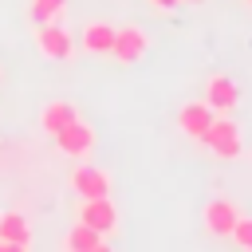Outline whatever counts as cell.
<instances>
[{
    "mask_svg": "<svg viewBox=\"0 0 252 252\" xmlns=\"http://www.w3.org/2000/svg\"><path fill=\"white\" fill-rule=\"evenodd\" d=\"M244 4H252V0H244Z\"/></svg>",
    "mask_w": 252,
    "mask_h": 252,
    "instance_id": "obj_18",
    "label": "cell"
},
{
    "mask_svg": "<svg viewBox=\"0 0 252 252\" xmlns=\"http://www.w3.org/2000/svg\"><path fill=\"white\" fill-rule=\"evenodd\" d=\"M150 4H154V8H161V12H165V8H173V4H181V0H150Z\"/></svg>",
    "mask_w": 252,
    "mask_h": 252,
    "instance_id": "obj_16",
    "label": "cell"
},
{
    "mask_svg": "<svg viewBox=\"0 0 252 252\" xmlns=\"http://www.w3.org/2000/svg\"><path fill=\"white\" fill-rule=\"evenodd\" d=\"M79 220L91 224V228H98L102 236H110V232L118 228V209H114L110 197H83V205H79Z\"/></svg>",
    "mask_w": 252,
    "mask_h": 252,
    "instance_id": "obj_5",
    "label": "cell"
},
{
    "mask_svg": "<svg viewBox=\"0 0 252 252\" xmlns=\"http://www.w3.org/2000/svg\"><path fill=\"white\" fill-rule=\"evenodd\" d=\"M181 4H197V0H181Z\"/></svg>",
    "mask_w": 252,
    "mask_h": 252,
    "instance_id": "obj_17",
    "label": "cell"
},
{
    "mask_svg": "<svg viewBox=\"0 0 252 252\" xmlns=\"http://www.w3.org/2000/svg\"><path fill=\"white\" fill-rule=\"evenodd\" d=\"M35 47H39V55H43V59L63 63V59H71L75 39H71V32H67L59 20H47V24H35Z\"/></svg>",
    "mask_w": 252,
    "mask_h": 252,
    "instance_id": "obj_2",
    "label": "cell"
},
{
    "mask_svg": "<svg viewBox=\"0 0 252 252\" xmlns=\"http://www.w3.org/2000/svg\"><path fill=\"white\" fill-rule=\"evenodd\" d=\"M201 146L213 154V158H220V161H236L240 154H244V138H240V126L232 122V118H217L213 114V122L205 126V134H201Z\"/></svg>",
    "mask_w": 252,
    "mask_h": 252,
    "instance_id": "obj_1",
    "label": "cell"
},
{
    "mask_svg": "<svg viewBox=\"0 0 252 252\" xmlns=\"http://www.w3.org/2000/svg\"><path fill=\"white\" fill-rule=\"evenodd\" d=\"M213 122V106L201 98V102H185L181 110H177V130L185 134V138H197L201 142V134H205V126Z\"/></svg>",
    "mask_w": 252,
    "mask_h": 252,
    "instance_id": "obj_8",
    "label": "cell"
},
{
    "mask_svg": "<svg viewBox=\"0 0 252 252\" xmlns=\"http://www.w3.org/2000/svg\"><path fill=\"white\" fill-rule=\"evenodd\" d=\"M79 43H83V51H91V55H110V43H114V28H110V24H102V20H91V24L83 28Z\"/></svg>",
    "mask_w": 252,
    "mask_h": 252,
    "instance_id": "obj_12",
    "label": "cell"
},
{
    "mask_svg": "<svg viewBox=\"0 0 252 252\" xmlns=\"http://www.w3.org/2000/svg\"><path fill=\"white\" fill-rule=\"evenodd\" d=\"M146 47H150V35H146L138 24H122V28H114L110 55H114L118 63H138V59L146 55Z\"/></svg>",
    "mask_w": 252,
    "mask_h": 252,
    "instance_id": "obj_4",
    "label": "cell"
},
{
    "mask_svg": "<svg viewBox=\"0 0 252 252\" xmlns=\"http://www.w3.org/2000/svg\"><path fill=\"white\" fill-rule=\"evenodd\" d=\"M71 189L79 197H110V173L98 165H75L71 169Z\"/></svg>",
    "mask_w": 252,
    "mask_h": 252,
    "instance_id": "obj_7",
    "label": "cell"
},
{
    "mask_svg": "<svg viewBox=\"0 0 252 252\" xmlns=\"http://www.w3.org/2000/svg\"><path fill=\"white\" fill-rule=\"evenodd\" d=\"M0 248H4V244H0Z\"/></svg>",
    "mask_w": 252,
    "mask_h": 252,
    "instance_id": "obj_19",
    "label": "cell"
},
{
    "mask_svg": "<svg viewBox=\"0 0 252 252\" xmlns=\"http://www.w3.org/2000/svg\"><path fill=\"white\" fill-rule=\"evenodd\" d=\"M236 98H240V91H236V83H232L228 75H213V79L205 83V102H209L213 110H232Z\"/></svg>",
    "mask_w": 252,
    "mask_h": 252,
    "instance_id": "obj_10",
    "label": "cell"
},
{
    "mask_svg": "<svg viewBox=\"0 0 252 252\" xmlns=\"http://www.w3.org/2000/svg\"><path fill=\"white\" fill-rule=\"evenodd\" d=\"M240 248H248L252 252V217H236V224H232V232H228Z\"/></svg>",
    "mask_w": 252,
    "mask_h": 252,
    "instance_id": "obj_15",
    "label": "cell"
},
{
    "mask_svg": "<svg viewBox=\"0 0 252 252\" xmlns=\"http://www.w3.org/2000/svg\"><path fill=\"white\" fill-rule=\"evenodd\" d=\"M0 244H4V252H28L32 248V224L24 213H16V209L0 213Z\"/></svg>",
    "mask_w": 252,
    "mask_h": 252,
    "instance_id": "obj_6",
    "label": "cell"
},
{
    "mask_svg": "<svg viewBox=\"0 0 252 252\" xmlns=\"http://www.w3.org/2000/svg\"><path fill=\"white\" fill-rule=\"evenodd\" d=\"M102 244H106V236H102L98 228L83 224V220H75V224L67 228V236H63V248H67V252H98Z\"/></svg>",
    "mask_w": 252,
    "mask_h": 252,
    "instance_id": "obj_11",
    "label": "cell"
},
{
    "mask_svg": "<svg viewBox=\"0 0 252 252\" xmlns=\"http://www.w3.org/2000/svg\"><path fill=\"white\" fill-rule=\"evenodd\" d=\"M67 8V0H32V20L35 24H47V20H59Z\"/></svg>",
    "mask_w": 252,
    "mask_h": 252,
    "instance_id": "obj_14",
    "label": "cell"
},
{
    "mask_svg": "<svg viewBox=\"0 0 252 252\" xmlns=\"http://www.w3.org/2000/svg\"><path fill=\"white\" fill-rule=\"evenodd\" d=\"M71 118H75V106H71V102H63V98H55V102H47V106L39 110V130L55 138Z\"/></svg>",
    "mask_w": 252,
    "mask_h": 252,
    "instance_id": "obj_13",
    "label": "cell"
},
{
    "mask_svg": "<svg viewBox=\"0 0 252 252\" xmlns=\"http://www.w3.org/2000/svg\"><path fill=\"white\" fill-rule=\"evenodd\" d=\"M55 146H59V154H67V158H87V154L94 150V126L75 114V118L55 134Z\"/></svg>",
    "mask_w": 252,
    "mask_h": 252,
    "instance_id": "obj_3",
    "label": "cell"
},
{
    "mask_svg": "<svg viewBox=\"0 0 252 252\" xmlns=\"http://www.w3.org/2000/svg\"><path fill=\"white\" fill-rule=\"evenodd\" d=\"M236 205L232 201H224V197H217V201H209L205 205V213H201V220H205V228L213 232V236H228L232 232V224H236Z\"/></svg>",
    "mask_w": 252,
    "mask_h": 252,
    "instance_id": "obj_9",
    "label": "cell"
}]
</instances>
